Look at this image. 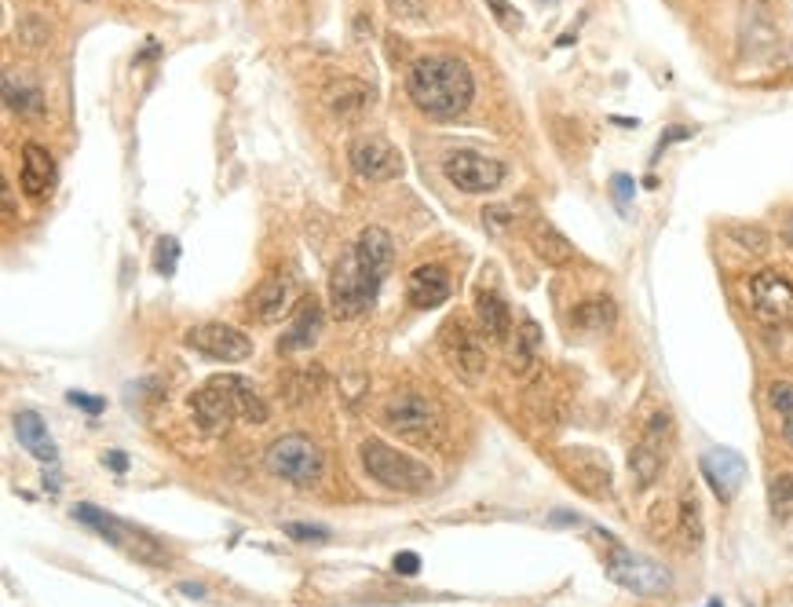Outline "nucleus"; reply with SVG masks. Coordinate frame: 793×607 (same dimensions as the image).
<instances>
[{
	"label": "nucleus",
	"instance_id": "27",
	"mask_svg": "<svg viewBox=\"0 0 793 607\" xmlns=\"http://www.w3.org/2000/svg\"><path fill=\"white\" fill-rule=\"evenodd\" d=\"M538 348H541V326L534 319H527L516 333V348H512V370L527 373L530 366L538 363Z\"/></svg>",
	"mask_w": 793,
	"mask_h": 607
},
{
	"label": "nucleus",
	"instance_id": "18",
	"mask_svg": "<svg viewBox=\"0 0 793 607\" xmlns=\"http://www.w3.org/2000/svg\"><path fill=\"white\" fill-rule=\"evenodd\" d=\"M450 297V278H446V267L439 264H421L413 267L410 278H406V300L413 308H439L443 300Z\"/></svg>",
	"mask_w": 793,
	"mask_h": 607
},
{
	"label": "nucleus",
	"instance_id": "7",
	"mask_svg": "<svg viewBox=\"0 0 793 607\" xmlns=\"http://www.w3.org/2000/svg\"><path fill=\"white\" fill-rule=\"evenodd\" d=\"M74 520L88 523V527L103 534L110 545H117V549L132 553L136 560H143V564H165V560H169V553H165V549H158V545H154V538H147L143 531H136L132 523L117 520V516L96 509V505H88V501L74 505Z\"/></svg>",
	"mask_w": 793,
	"mask_h": 607
},
{
	"label": "nucleus",
	"instance_id": "37",
	"mask_svg": "<svg viewBox=\"0 0 793 607\" xmlns=\"http://www.w3.org/2000/svg\"><path fill=\"white\" fill-rule=\"evenodd\" d=\"M392 567H395V571H399V575L413 578V575H417V571H421V556H417V553H395Z\"/></svg>",
	"mask_w": 793,
	"mask_h": 607
},
{
	"label": "nucleus",
	"instance_id": "22",
	"mask_svg": "<svg viewBox=\"0 0 793 607\" xmlns=\"http://www.w3.org/2000/svg\"><path fill=\"white\" fill-rule=\"evenodd\" d=\"M4 99H8V107L22 118H33V114H41L44 110V92L41 85L33 81L26 70H8L4 74Z\"/></svg>",
	"mask_w": 793,
	"mask_h": 607
},
{
	"label": "nucleus",
	"instance_id": "24",
	"mask_svg": "<svg viewBox=\"0 0 793 607\" xmlns=\"http://www.w3.org/2000/svg\"><path fill=\"white\" fill-rule=\"evenodd\" d=\"M15 436H19L22 450H30L37 461H48V465H52V461L59 458V450H55L52 436H48V425H44V421L33 414V410H22V414H15Z\"/></svg>",
	"mask_w": 793,
	"mask_h": 607
},
{
	"label": "nucleus",
	"instance_id": "21",
	"mask_svg": "<svg viewBox=\"0 0 793 607\" xmlns=\"http://www.w3.org/2000/svg\"><path fill=\"white\" fill-rule=\"evenodd\" d=\"M476 315H479V330L483 337L490 341H505L508 333H512V311H508L505 297L497 293V289H479L476 293Z\"/></svg>",
	"mask_w": 793,
	"mask_h": 607
},
{
	"label": "nucleus",
	"instance_id": "4",
	"mask_svg": "<svg viewBox=\"0 0 793 607\" xmlns=\"http://www.w3.org/2000/svg\"><path fill=\"white\" fill-rule=\"evenodd\" d=\"M264 465L271 476L293 483V487H315L326 472V458L318 450L315 439L300 436V432H289V436H278L264 454Z\"/></svg>",
	"mask_w": 793,
	"mask_h": 607
},
{
	"label": "nucleus",
	"instance_id": "40",
	"mask_svg": "<svg viewBox=\"0 0 793 607\" xmlns=\"http://www.w3.org/2000/svg\"><path fill=\"white\" fill-rule=\"evenodd\" d=\"M103 461H106V465H110V469L117 472V476H121V472L128 469V458H125V454H121V450H106V458H103Z\"/></svg>",
	"mask_w": 793,
	"mask_h": 607
},
{
	"label": "nucleus",
	"instance_id": "25",
	"mask_svg": "<svg viewBox=\"0 0 793 607\" xmlns=\"http://www.w3.org/2000/svg\"><path fill=\"white\" fill-rule=\"evenodd\" d=\"M618 319V308H614L611 297H593V300H582L571 315V326L578 333H607Z\"/></svg>",
	"mask_w": 793,
	"mask_h": 607
},
{
	"label": "nucleus",
	"instance_id": "1",
	"mask_svg": "<svg viewBox=\"0 0 793 607\" xmlns=\"http://www.w3.org/2000/svg\"><path fill=\"white\" fill-rule=\"evenodd\" d=\"M413 107L432 118H457L476 99V77L454 55H424L410 66L406 77Z\"/></svg>",
	"mask_w": 793,
	"mask_h": 607
},
{
	"label": "nucleus",
	"instance_id": "41",
	"mask_svg": "<svg viewBox=\"0 0 793 607\" xmlns=\"http://www.w3.org/2000/svg\"><path fill=\"white\" fill-rule=\"evenodd\" d=\"M176 589H180V593H187V597H194V600L205 597V586H198V582H180Z\"/></svg>",
	"mask_w": 793,
	"mask_h": 607
},
{
	"label": "nucleus",
	"instance_id": "3",
	"mask_svg": "<svg viewBox=\"0 0 793 607\" xmlns=\"http://www.w3.org/2000/svg\"><path fill=\"white\" fill-rule=\"evenodd\" d=\"M362 469L370 472L381 487L399 490V494H421V490L432 487V469L424 461H417L406 450L388 447L381 439L362 443Z\"/></svg>",
	"mask_w": 793,
	"mask_h": 607
},
{
	"label": "nucleus",
	"instance_id": "29",
	"mask_svg": "<svg viewBox=\"0 0 793 607\" xmlns=\"http://www.w3.org/2000/svg\"><path fill=\"white\" fill-rule=\"evenodd\" d=\"M680 538L688 545L702 542V512H698V501L695 498H684L680 501Z\"/></svg>",
	"mask_w": 793,
	"mask_h": 607
},
{
	"label": "nucleus",
	"instance_id": "34",
	"mask_svg": "<svg viewBox=\"0 0 793 607\" xmlns=\"http://www.w3.org/2000/svg\"><path fill=\"white\" fill-rule=\"evenodd\" d=\"M286 534L297 542H329L326 527H311V523H286Z\"/></svg>",
	"mask_w": 793,
	"mask_h": 607
},
{
	"label": "nucleus",
	"instance_id": "32",
	"mask_svg": "<svg viewBox=\"0 0 793 607\" xmlns=\"http://www.w3.org/2000/svg\"><path fill=\"white\" fill-rule=\"evenodd\" d=\"M728 235L735 238L742 249H750V253H764V249H768V242H772L764 227H731Z\"/></svg>",
	"mask_w": 793,
	"mask_h": 607
},
{
	"label": "nucleus",
	"instance_id": "16",
	"mask_svg": "<svg viewBox=\"0 0 793 607\" xmlns=\"http://www.w3.org/2000/svg\"><path fill=\"white\" fill-rule=\"evenodd\" d=\"M297 300V282L289 275H267L260 286L249 293V300H245V315L253 322H275L282 319L289 311V304Z\"/></svg>",
	"mask_w": 793,
	"mask_h": 607
},
{
	"label": "nucleus",
	"instance_id": "23",
	"mask_svg": "<svg viewBox=\"0 0 793 607\" xmlns=\"http://www.w3.org/2000/svg\"><path fill=\"white\" fill-rule=\"evenodd\" d=\"M530 245H534V253L538 260H545L549 267H567L574 260V245L549 224V220H534L527 231Z\"/></svg>",
	"mask_w": 793,
	"mask_h": 607
},
{
	"label": "nucleus",
	"instance_id": "39",
	"mask_svg": "<svg viewBox=\"0 0 793 607\" xmlns=\"http://www.w3.org/2000/svg\"><path fill=\"white\" fill-rule=\"evenodd\" d=\"M388 8H392L395 15H406V19H413V15H421L424 0H388Z\"/></svg>",
	"mask_w": 793,
	"mask_h": 607
},
{
	"label": "nucleus",
	"instance_id": "42",
	"mask_svg": "<svg viewBox=\"0 0 793 607\" xmlns=\"http://www.w3.org/2000/svg\"><path fill=\"white\" fill-rule=\"evenodd\" d=\"M783 238H786V242H790V245H793V213H790V220H786V235H783Z\"/></svg>",
	"mask_w": 793,
	"mask_h": 607
},
{
	"label": "nucleus",
	"instance_id": "13",
	"mask_svg": "<svg viewBox=\"0 0 793 607\" xmlns=\"http://www.w3.org/2000/svg\"><path fill=\"white\" fill-rule=\"evenodd\" d=\"M348 161L355 176L370 183H388L402 176V154L384 136H359L351 139Z\"/></svg>",
	"mask_w": 793,
	"mask_h": 607
},
{
	"label": "nucleus",
	"instance_id": "33",
	"mask_svg": "<svg viewBox=\"0 0 793 607\" xmlns=\"http://www.w3.org/2000/svg\"><path fill=\"white\" fill-rule=\"evenodd\" d=\"M487 8L494 11V19H497V26L501 30H508V33H516V30H523V15H519L508 0H487Z\"/></svg>",
	"mask_w": 793,
	"mask_h": 607
},
{
	"label": "nucleus",
	"instance_id": "36",
	"mask_svg": "<svg viewBox=\"0 0 793 607\" xmlns=\"http://www.w3.org/2000/svg\"><path fill=\"white\" fill-rule=\"evenodd\" d=\"M633 176H625V172H618V176H611V194H614V202L622 205H629V198H633Z\"/></svg>",
	"mask_w": 793,
	"mask_h": 607
},
{
	"label": "nucleus",
	"instance_id": "19",
	"mask_svg": "<svg viewBox=\"0 0 793 607\" xmlns=\"http://www.w3.org/2000/svg\"><path fill=\"white\" fill-rule=\"evenodd\" d=\"M19 183L30 198H44L48 187L55 183V158L41 147V143H26V147H22Z\"/></svg>",
	"mask_w": 793,
	"mask_h": 607
},
{
	"label": "nucleus",
	"instance_id": "35",
	"mask_svg": "<svg viewBox=\"0 0 793 607\" xmlns=\"http://www.w3.org/2000/svg\"><path fill=\"white\" fill-rule=\"evenodd\" d=\"M66 403L77 406V410H85L88 417H99L106 410V403L99 399V395H85V392H70L66 395Z\"/></svg>",
	"mask_w": 793,
	"mask_h": 607
},
{
	"label": "nucleus",
	"instance_id": "9",
	"mask_svg": "<svg viewBox=\"0 0 793 607\" xmlns=\"http://www.w3.org/2000/svg\"><path fill=\"white\" fill-rule=\"evenodd\" d=\"M443 176L450 180V187L465 194H490L505 183L508 169L505 161L487 158L479 150H454L450 158L443 161Z\"/></svg>",
	"mask_w": 793,
	"mask_h": 607
},
{
	"label": "nucleus",
	"instance_id": "15",
	"mask_svg": "<svg viewBox=\"0 0 793 607\" xmlns=\"http://www.w3.org/2000/svg\"><path fill=\"white\" fill-rule=\"evenodd\" d=\"M698 469H702L709 490H713L720 501H731L742 490V483H746V461H742V454H735V450H728V447L706 450L702 461H698Z\"/></svg>",
	"mask_w": 793,
	"mask_h": 607
},
{
	"label": "nucleus",
	"instance_id": "38",
	"mask_svg": "<svg viewBox=\"0 0 793 607\" xmlns=\"http://www.w3.org/2000/svg\"><path fill=\"white\" fill-rule=\"evenodd\" d=\"M691 136H695V128H688V125H673V128H669V132H666V136L658 139L655 158H662V150H666L669 143H677V139H691Z\"/></svg>",
	"mask_w": 793,
	"mask_h": 607
},
{
	"label": "nucleus",
	"instance_id": "5",
	"mask_svg": "<svg viewBox=\"0 0 793 607\" xmlns=\"http://www.w3.org/2000/svg\"><path fill=\"white\" fill-rule=\"evenodd\" d=\"M384 425L410 443H439L443 439V414L432 399L417 392H399L384 403Z\"/></svg>",
	"mask_w": 793,
	"mask_h": 607
},
{
	"label": "nucleus",
	"instance_id": "30",
	"mask_svg": "<svg viewBox=\"0 0 793 607\" xmlns=\"http://www.w3.org/2000/svg\"><path fill=\"white\" fill-rule=\"evenodd\" d=\"M176 264H180V242L172 235L158 238V249H154V271L158 275H176Z\"/></svg>",
	"mask_w": 793,
	"mask_h": 607
},
{
	"label": "nucleus",
	"instance_id": "17",
	"mask_svg": "<svg viewBox=\"0 0 793 607\" xmlns=\"http://www.w3.org/2000/svg\"><path fill=\"white\" fill-rule=\"evenodd\" d=\"M351 256H355V264H359L377 286H384V278H388V271H392V264H395V238L377 224L362 227V235L355 238Z\"/></svg>",
	"mask_w": 793,
	"mask_h": 607
},
{
	"label": "nucleus",
	"instance_id": "11",
	"mask_svg": "<svg viewBox=\"0 0 793 607\" xmlns=\"http://www.w3.org/2000/svg\"><path fill=\"white\" fill-rule=\"evenodd\" d=\"M187 348L212 363H245L253 355V341L249 333H242L238 326H227V322H201L187 333Z\"/></svg>",
	"mask_w": 793,
	"mask_h": 607
},
{
	"label": "nucleus",
	"instance_id": "12",
	"mask_svg": "<svg viewBox=\"0 0 793 607\" xmlns=\"http://www.w3.org/2000/svg\"><path fill=\"white\" fill-rule=\"evenodd\" d=\"M669 436H673V417L655 414L651 421H647L644 439H640V443L633 447V454H629V469H633V480L640 490L651 487V483L658 480V472L666 469Z\"/></svg>",
	"mask_w": 793,
	"mask_h": 607
},
{
	"label": "nucleus",
	"instance_id": "31",
	"mask_svg": "<svg viewBox=\"0 0 793 607\" xmlns=\"http://www.w3.org/2000/svg\"><path fill=\"white\" fill-rule=\"evenodd\" d=\"M772 406L783 414V436L793 447V384H775L772 388Z\"/></svg>",
	"mask_w": 793,
	"mask_h": 607
},
{
	"label": "nucleus",
	"instance_id": "20",
	"mask_svg": "<svg viewBox=\"0 0 793 607\" xmlns=\"http://www.w3.org/2000/svg\"><path fill=\"white\" fill-rule=\"evenodd\" d=\"M318 333H322V308H318V300H300L297 315L289 322V330L282 333V341H278V352H304L311 344L318 341Z\"/></svg>",
	"mask_w": 793,
	"mask_h": 607
},
{
	"label": "nucleus",
	"instance_id": "2",
	"mask_svg": "<svg viewBox=\"0 0 793 607\" xmlns=\"http://www.w3.org/2000/svg\"><path fill=\"white\" fill-rule=\"evenodd\" d=\"M191 406L201 432H223L234 421L267 425V417H271L264 395L256 392V384L249 377H242V373H216V377H209L194 392Z\"/></svg>",
	"mask_w": 793,
	"mask_h": 607
},
{
	"label": "nucleus",
	"instance_id": "6",
	"mask_svg": "<svg viewBox=\"0 0 793 607\" xmlns=\"http://www.w3.org/2000/svg\"><path fill=\"white\" fill-rule=\"evenodd\" d=\"M607 575L611 582H618L622 589L636 593V597H662L669 593L673 578L662 564H655L651 556H640L625 545L611 542V556H607Z\"/></svg>",
	"mask_w": 793,
	"mask_h": 607
},
{
	"label": "nucleus",
	"instance_id": "26",
	"mask_svg": "<svg viewBox=\"0 0 793 607\" xmlns=\"http://www.w3.org/2000/svg\"><path fill=\"white\" fill-rule=\"evenodd\" d=\"M373 99V92L362 81H351V77H344V81H337V85L326 88V103L333 114H340V118H355V114H362L366 110V103Z\"/></svg>",
	"mask_w": 793,
	"mask_h": 607
},
{
	"label": "nucleus",
	"instance_id": "43",
	"mask_svg": "<svg viewBox=\"0 0 793 607\" xmlns=\"http://www.w3.org/2000/svg\"><path fill=\"white\" fill-rule=\"evenodd\" d=\"M706 607H724V604H720V600H709V604H706Z\"/></svg>",
	"mask_w": 793,
	"mask_h": 607
},
{
	"label": "nucleus",
	"instance_id": "28",
	"mask_svg": "<svg viewBox=\"0 0 793 607\" xmlns=\"http://www.w3.org/2000/svg\"><path fill=\"white\" fill-rule=\"evenodd\" d=\"M768 505H772V512L779 520L793 516V472H779L775 476L772 487H768Z\"/></svg>",
	"mask_w": 793,
	"mask_h": 607
},
{
	"label": "nucleus",
	"instance_id": "8",
	"mask_svg": "<svg viewBox=\"0 0 793 607\" xmlns=\"http://www.w3.org/2000/svg\"><path fill=\"white\" fill-rule=\"evenodd\" d=\"M377 282H373L359 264L355 256H344L333 275H329V304H333V315L337 319H359L362 311H370V304L377 300Z\"/></svg>",
	"mask_w": 793,
	"mask_h": 607
},
{
	"label": "nucleus",
	"instance_id": "14",
	"mask_svg": "<svg viewBox=\"0 0 793 607\" xmlns=\"http://www.w3.org/2000/svg\"><path fill=\"white\" fill-rule=\"evenodd\" d=\"M443 352H446V359H450V366H454L465 381H476L479 373L487 370V348H483V337L468 330V322H461V319L446 322Z\"/></svg>",
	"mask_w": 793,
	"mask_h": 607
},
{
	"label": "nucleus",
	"instance_id": "10",
	"mask_svg": "<svg viewBox=\"0 0 793 607\" xmlns=\"http://www.w3.org/2000/svg\"><path fill=\"white\" fill-rule=\"evenodd\" d=\"M750 311L768 326H793V278L783 271H757L750 278Z\"/></svg>",
	"mask_w": 793,
	"mask_h": 607
}]
</instances>
